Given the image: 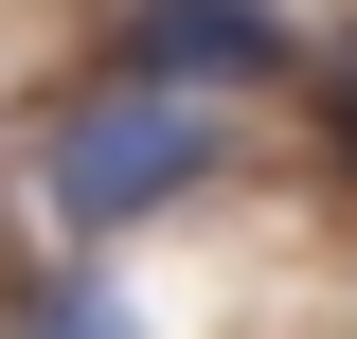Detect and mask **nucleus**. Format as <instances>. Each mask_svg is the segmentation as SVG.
Instances as JSON below:
<instances>
[{
	"instance_id": "nucleus-1",
	"label": "nucleus",
	"mask_w": 357,
	"mask_h": 339,
	"mask_svg": "<svg viewBox=\"0 0 357 339\" xmlns=\"http://www.w3.org/2000/svg\"><path fill=\"white\" fill-rule=\"evenodd\" d=\"M215 161H232V107H215V89H161V72H126V89H89L72 126H54L36 197H54V232H126V214L197 197Z\"/></svg>"
},
{
	"instance_id": "nucleus-2",
	"label": "nucleus",
	"mask_w": 357,
	"mask_h": 339,
	"mask_svg": "<svg viewBox=\"0 0 357 339\" xmlns=\"http://www.w3.org/2000/svg\"><path fill=\"white\" fill-rule=\"evenodd\" d=\"M126 72H161V89H250V72H286V18H268V0H126Z\"/></svg>"
},
{
	"instance_id": "nucleus-3",
	"label": "nucleus",
	"mask_w": 357,
	"mask_h": 339,
	"mask_svg": "<svg viewBox=\"0 0 357 339\" xmlns=\"http://www.w3.org/2000/svg\"><path fill=\"white\" fill-rule=\"evenodd\" d=\"M18 339H143V322L107 303V268H36L18 286Z\"/></svg>"
},
{
	"instance_id": "nucleus-4",
	"label": "nucleus",
	"mask_w": 357,
	"mask_h": 339,
	"mask_svg": "<svg viewBox=\"0 0 357 339\" xmlns=\"http://www.w3.org/2000/svg\"><path fill=\"white\" fill-rule=\"evenodd\" d=\"M340 161H357V54H340Z\"/></svg>"
}]
</instances>
